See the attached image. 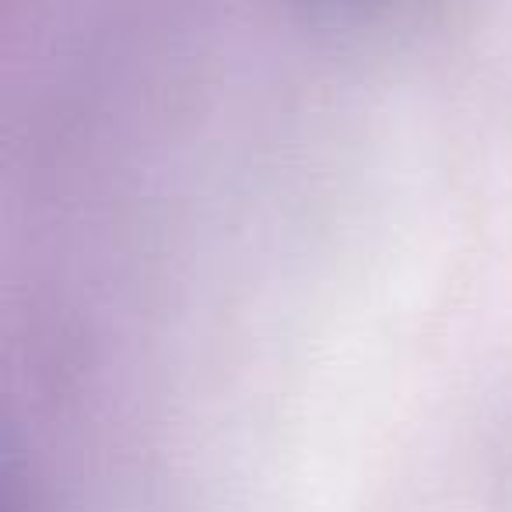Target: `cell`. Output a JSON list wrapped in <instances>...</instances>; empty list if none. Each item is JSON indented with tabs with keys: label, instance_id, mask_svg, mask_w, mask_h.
<instances>
[{
	"label": "cell",
	"instance_id": "6da1fadb",
	"mask_svg": "<svg viewBox=\"0 0 512 512\" xmlns=\"http://www.w3.org/2000/svg\"><path fill=\"white\" fill-rule=\"evenodd\" d=\"M327 8H341V11H355V15H365V11H386L390 4H400V0H320Z\"/></svg>",
	"mask_w": 512,
	"mask_h": 512
}]
</instances>
